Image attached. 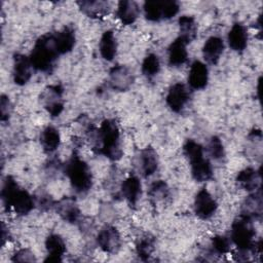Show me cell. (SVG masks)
<instances>
[{
    "label": "cell",
    "instance_id": "cell-14",
    "mask_svg": "<svg viewBox=\"0 0 263 263\" xmlns=\"http://www.w3.org/2000/svg\"><path fill=\"white\" fill-rule=\"evenodd\" d=\"M137 164L140 174L144 178H149L158 168V155L152 147H146L140 150L137 156Z\"/></svg>",
    "mask_w": 263,
    "mask_h": 263
},
{
    "label": "cell",
    "instance_id": "cell-15",
    "mask_svg": "<svg viewBox=\"0 0 263 263\" xmlns=\"http://www.w3.org/2000/svg\"><path fill=\"white\" fill-rule=\"evenodd\" d=\"M188 85L194 90L203 89L209 83V68L198 60H195L189 68L188 72Z\"/></svg>",
    "mask_w": 263,
    "mask_h": 263
},
{
    "label": "cell",
    "instance_id": "cell-22",
    "mask_svg": "<svg viewBox=\"0 0 263 263\" xmlns=\"http://www.w3.org/2000/svg\"><path fill=\"white\" fill-rule=\"evenodd\" d=\"M188 43L177 37L167 47V63L171 67H180L188 60Z\"/></svg>",
    "mask_w": 263,
    "mask_h": 263
},
{
    "label": "cell",
    "instance_id": "cell-39",
    "mask_svg": "<svg viewBox=\"0 0 263 263\" xmlns=\"http://www.w3.org/2000/svg\"><path fill=\"white\" fill-rule=\"evenodd\" d=\"M115 210L108 203L103 204V206L100 210V215L102 217V220H104L107 224H110L111 220L115 218Z\"/></svg>",
    "mask_w": 263,
    "mask_h": 263
},
{
    "label": "cell",
    "instance_id": "cell-40",
    "mask_svg": "<svg viewBox=\"0 0 263 263\" xmlns=\"http://www.w3.org/2000/svg\"><path fill=\"white\" fill-rule=\"evenodd\" d=\"M8 227L5 225L4 222L1 223V240H2V247L5 245L6 240L8 239Z\"/></svg>",
    "mask_w": 263,
    "mask_h": 263
},
{
    "label": "cell",
    "instance_id": "cell-8",
    "mask_svg": "<svg viewBox=\"0 0 263 263\" xmlns=\"http://www.w3.org/2000/svg\"><path fill=\"white\" fill-rule=\"evenodd\" d=\"M96 242L103 252L114 254L119 251L122 240L118 229L111 224H106L97 233Z\"/></svg>",
    "mask_w": 263,
    "mask_h": 263
},
{
    "label": "cell",
    "instance_id": "cell-28",
    "mask_svg": "<svg viewBox=\"0 0 263 263\" xmlns=\"http://www.w3.org/2000/svg\"><path fill=\"white\" fill-rule=\"evenodd\" d=\"M39 142L44 152H54L61 144V135L58 128L52 125L45 126L39 136Z\"/></svg>",
    "mask_w": 263,
    "mask_h": 263
},
{
    "label": "cell",
    "instance_id": "cell-37",
    "mask_svg": "<svg viewBox=\"0 0 263 263\" xmlns=\"http://www.w3.org/2000/svg\"><path fill=\"white\" fill-rule=\"evenodd\" d=\"M12 112V104L6 95H1L0 97V120L1 122H6L9 120Z\"/></svg>",
    "mask_w": 263,
    "mask_h": 263
},
{
    "label": "cell",
    "instance_id": "cell-16",
    "mask_svg": "<svg viewBox=\"0 0 263 263\" xmlns=\"http://www.w3.org/2000/svg\"><path fill=\"white\" fill-rule=\"evenodd\" d=\"M120 193L130 206L137 205L142 195V183L139 177L132 175L120 184Z\"/></svg>",
    "mask_w": 263,
    "mask_h": 263
},
{
    "label": "cell",
    "instance_id": "cell-32",
    "mask_svg": "<svg viewBox=\"0 0 263 263\" xmlns=\"http://www.w3.org/2000/svg\"><path fill=\"white\" fill-rule=\"evenodd\" d=\"M160 59L156 53H148L141 65V72L147 78H153L160 71Z\"/></svg>",
    "mask_w": 263,
    "mask_h": 263
},
{
    "label": "cell",
    "instance_id": "cell-34",
    "mask_svg": "<svg viewBox=\"0 0 263 263\" xmlns=\"http://www.w3.org/2000/svg\"><path fill=\"white\" fill-rule=\"evenodd\" d=\"M231 240L224 235H215L211 240V254L212 255H225L230 252Z\"/></svg>",
    "mask_w": 263,
    "mask_h": 263
},
{
    "label": "cell",
    "instance_id": "cell-12",
    "mask_svg": "<svg viewBox=\"0 0 263 263\" xmlns=\"http://www.w3.org/2000/svg\"><path fill=\"white\" fill-rule=\"evenodd\" d=\"M54 211L65 222L70 224H78L82 218L76 200L70 196H65L55 201Z\"/></svg>",
    "mask_w": 263,
    "mask_h": 263
},
{
    "label": "cell",
    "instance_id": "cell-9",
    "mask_svg": "<svg viewBox=\"0 0 263 263\" xmlns=\"http://www.w3.org/2000/svg\"><path fill=\"white\" fill-rule=\"evenodd\" d=\"M190 100V90L183 82H176L168 88L165 104L175 113H182Z\"/></svg>",
    "mask_w": 263,
    "mask_h": 263
},
{
    "label": "cell",
    "instance_id": "cell-5",
    "mask_svg": "<svg viewBox=\"0 0 263 263\" xmlns=\"http://www.w3.org/2000/svg\"><path fill=\"white\" fill-rule=\"evenodd\" d=\"M72 188L79 194L87 193L92 187V174L88 164L77 154H73L63 167Z\"/></svg>",
    "mask_w": 263,
    "mask_h": 263
},
{
    "label": "cell",
    "instance_id": "cell-6",
    "mask_svg": "<svg viewBox=\"0 0 263 263\" xmlns=\"http://www.w3.org/2000/svg\"><path fill=\"white\" fill-rule=\"evenodd\" d=\"M256 231L253 220L243 215L235 218L230 228V240L241 252H252L255 243Z\"/></svg>",
    "mask_w": 263,
    "mask_h": 263
},
{
    "label": "cell",
    "instance_id": "cell-11",
    "mask_svg": "<svg viewBox=\"0 0 263 263\" xmlns=\"http://www.w3.org/2000/svg\"><path fill=\"white\" fill-rule=\"evenodd\" d=\"M108 82L112 89L117 91H126L134 84L135 76L128 67L124 65H117L110 69Z\"/></svg>",
    "mask_w": 263,
    "mask_h": 263
},
{
    "label": "cell",
    "instance_id": "cell-13",
    "mask_svg": "<svg viewBox=\"0 0 263 263\" xmlns=\"http://www.w3.org/2000/svg\"><path fill=\"white\" fill-rule=\"evenodd\" d=\"M32 64L29 57L23 53H15L12 65V80L18 86L26 85L32 77Z\"/></svg>",
    "mask_w": 263,
    "mask_h": 263
},
{
    "label": "cell",
    "instance_id": "cell-30",
    "mask_svg": "<svg viewBox=\"0 0 263 263\" xmlns=\"http://www.w3.org/2000/svg\"><path fill=\"white\" fill-rule=\"evenodd\" d=\"M155 250V238L149 234L143 235L136 242V254L142 261H148Z\"/></svg>",
    "mask_w": 263,
    "mask_h": 263
},
{
    "label": "cell",
    "instance_id": "cell-20",
    "mask_svg": "<svg viewBox=\"0 0 263 263\" xmlns=\"http://www.w3.org/2000/svg\"><path fill=\"white\" fill-rule=\"evenodd\" d=\"M45 249L47 252L45 262H62L67 251L64 238L58 233H50L45 238Z\"/></svg>",
    "mask_w": 263,
    "mask_h": 263
},
{
    "label": "cell",
    "instance_id": "cell-21",
    "mask_svg": "<svg viewBox=\"0 0 263 263\" xmlns=\"http://www.w3.org/2000/svg\"><path fill=\"white\" fill-rule=\"evenodd\" d=\"M76 4L83 14L91 18L104 17L111 9V4L103 0H81L77 1Z\"/></svg>",
    "mask_w": 263,
    "mask_h": 263
},
{
    "label": "cell",
    "instance_id": "cell-7",
    "mask_svg": "<svg viewBox=\"0 0 263 263\" xmlns=\"http://www.w3.org/2000/svg\"><path fill=\"white\" fill-rule=\"evenodd\" d=\"M40 103L51 117H58L64 110V88L61 84L46 86L40 95Z\"/></svg>",
    "mask_w": 263,
    "mask_h": 263
},
{
    "label": "cell",
    "instance_id": "cell-17",
    "mask_svg": "<svg viewBox=\"0 0 263 263\" xmlns=\"http://www.w3.org/2000/svg\"><path fill=\"white\" fill-rule=\"evenodd\" d=\"M248 41L249 34L247 27L241 23H234L227 34L228 46L235 52H242L248 46Z\"/></svg>",
    "mask_w": 263,
    "mask_h": 263
},
{
    "label": "cell",
    "instance_id": "cell-18",
    "mask_svg": "<svg viewBox=\"0 0 263 263\" xmlns=\"http://www.w3.org/2000/svg\"><path fill=\"white\" fill-rule=\"evenodd\" d=\"M238 187L248 192H254L261 188V173L260 170L254 167H246L238 172L235 178Z\"/></svg>",
    "mask_w": 263,
    "mask_h": 263
},
{
    "label": "cell",
    "instance_id": "cell-3",
    "mask_svg": "<svg viewBox=\"0 0 263 263\" xmlns=\"http://www.w3.org/2000/svg\"><path fill=\"white\" fill-rule=\"evenodd\" d=\"M59 55L54 46L52 33H47L37 38L29 59L33 69L42 73H50L54 68Z\"/></svg>",
    "mask_w": 263,
    "mask_h": 263
},
{
    "label": "cell",
    "instance_id": "cell-24",
    "mask_svg": "<svg viewBox=\"0 0 263 263\" xmlns=\"http://www.w3.org/2000/svg\"><path fill=\"white\" fill-rule=\"evenodd\" d=\"M262 209H263V200H262V193L261 188L251 192L248 197L243 200L241 204V213L246 217L251 218L252 220L260 219L262 216Z\"/></svg>",
    "mask_w": 263,
    "mask_h": 263
},
{
    "label": "cell",
    "instance_id": "cell-27",
    "mask_svg": "<svg viewBox=\"0 0 263 263\" xmlns=\"http://www.w3.org/2000/svg\"><path fill=\"white\" fill-rule=\"evenodd\" d=\"M99 51L101 57L107 62L113 61L116 57L117 40L112 30H107L102 34L99 41Z\"/></svg>",
    "mask_w": 263,
    "mask_h": 263
},
{
    "label": "cell",
    "instance_id": "cell-4",
    "mask_svg": "<svg viewBox=\"0 0 263 263\" xmlns=\"http://www.w3.org/2000/svg\"><path fill=\"white\" fill-rule=\"evenodd\" d=\"M183 154L190 164L192 178L196 182L210 181L214 176L211 161L204 157L203 147L192 139L186 140L183 145Z\"/></svg>",
    "mask_w": 263,
    "mask_h": 263
},
{
    "label": "cell",
    "instance_id": "cell-25",
    "mask_svg": "<svg viewBox=\"0 0 263 263\" xmlns=\"http://www.w3.org/2000/svg\"><path fill=\"white\" fill-rule=\"evenodd\" d=\"M141 8L136 1L122 0L119 1L116 7V16L124 26L134 24L139 17Z\"/></svg>",
    "mask_w": 263,
    "mask_h": 263
},
{
    "label": "cell",
    "instance_id": "cell-23",
    "mask_svg": "<svg viewBox=\"0 0 263 263\" xmlns=\"http://www.w3.org/2000/svg\"><path fill=\"white\" fill-rule=\"evenodd\" d=\"M52 36L54 46L60 55L66 54L74 48L76 43V35L72 27H64L62 30L52 33Z\"/></svg>",
    "mask_w": 263,
    "mask_h": 263
},
{
    "label": "cell",
    "instance_id": "cell-26",
    "mask_svg": "<svg viewBox=\"0 0 263 263\" xmlns=\"http://www.w3.org/2000/svg\"><path fill=\"white\" fill-rule=\"evenodd\" d=\"M148 197L152 205L164 206L171 197V190L163 180L153 182L148 189Z\"/></svg>",
    "mask_w": 263,
    "mask_h": 263
},
{
    "label": "cell",
    "instance_id": "cell-10",
    "mask_svg": "<svg viewBox=\"0 0 263 263\" xmlns=\"http://www.w3.org/2000/svg\"><path fill=\"white\" fill-rule=\"evenodd\" d=\"M218 210V202L206 188H201L195 195L193 211L197 218L201 220L211 219Z\"/></svg>",
    "mask_w": 263,
    "mask_h": 263
},
{
    "label": "cell",
    "instance_id": "cell-38",
    "mask_svg": "<svg viewBox=\"0 0 263 263\" xmlns=\"http://www.w3.org/2000/svg\"><path fill=\"white\" fill-rule=\"evenodd\" d=\"M180 11V3L176 0H163V20L176 16Z\"/></svg>",
    "mask_w": 263,
    "mask_h": 263
},
{
    "label": "cell",
    "instance_id": "cell-19",
    "mask_svg": "<svg viewBox=\"0 0 263 263\" xmlns=\"http://www.w3.org/2000/svg\"><path fill=\"white\" fill-rule=\"evenodd\" d=\"M225 44L221 37L211 36L202 45V57L210 65H217L224 52Z\"/></svg>",
    "mask_w": 263,
    "mask_h": 263
},
{
    "label": "cell",
    "instance_id": "cell-35",
    "mask_svg": "<svg viewBox=\"0 0 263 263\" xmlns=\"http://www.w3.org/2000/svg\"><path fill=\"white\" fill-rule=\"evenodd\" d=\"M10 260L12 262H22V263H25V262H30L31 263V262H36L37 261L35 254L27 248L18 249L17 251H15L13 253V255L11 256Z\"/></svg>",
    "mask_w": 263,
    "mask_h": 263
},
{
    "label": "cell",
    "instance_id": "cell-2",
    "mask_svg": "<svg viewBox=\"0 0 263 263\" xmlns=\"http://www.w3.org/2000/svg\"><path fill=\"white\" fill-rule=\"evenodd\" d=\"M1 200L4 208L13 210L20 216L28 215L36 206L35 197L22 188L11 176H6L3 180Z\"/></svg>",
    "mask_w": 263,
    "mask_h": 263
},
{
    "label": "cell",
    "instance_id": "cell-33",
    "mask_svg": "<svg viewBox=\"0 0 263 263\" xmlns=\"http://www.w3.org/2000/svg\"><path fill=\"white\" fill-rule=\"evenodd\" d=\"M206 150L211 158L215 161H222L225 158V148L223 142L217 136L211 137L206 146Z\"/></svg>",
    "mask_w": 263,
    "mask_h": 263
},
{
    "label": "cell",
    "instance_id": "cell-1",
    "mask_svg": "<svg viewBox=\"0 0 263 263\" xmlns=\"http://www.w3.org/2000/svg\"><path fill=\"white\" fill-rule=\"evenodd\" d=\"M85 132L95 152L112 161H117L122 157L120 129L115 120L105 119L98 128L89 124Z\"/></svg>",
    "mask_w": 263,
    "mask_h": 263
},
{
    "label": "cell",
    "instance_id": "cell-31",
    "mask_svg": "<svg viewBox=\"0 0 263 263\" xmlns=\"http://www.w3.org/2000/svg\"><path fill=\"white\" fill-rule=\"evenodd\" d=\"M144 15L149 22H160L163 20V0H149L143 4Z\"/></svg>",
    "mask_w": 263,
    "mask_h": 263
},
{
    "label": "cell",
    "instance_id": "cell-36",
    "mask_svg": "<svg viewBox=\"0 0 263 263\" xmlns=\"http://www.w3.org/2000/svg\"><path fill=\"white\" fill-rule=\"evenodd\" d=\"M34 197H35L36 206L39 208V210L48 211V210L54 209L55 201L53 200V198L49 194H47L45 192H41V193L37 194Z\"/></svg>",
    "mask_w": 263,
    "mask_h": 263
},
{
    "label": "cell",
    "instance_id": "cell-29",
    "mask_svg": "<svg viewBox=\"0 0 263 263\" xmlns=\"http://www.w3.org/2000/svg\"><path fill=\"white\" fill-rule=\"evenodd\" d=\"M179 36L188 44L197 36V23L191 15H181L178 20Z\"/></svg>",
    "mask_w": 263,
    "mask_h": 263
}]
</instances>
